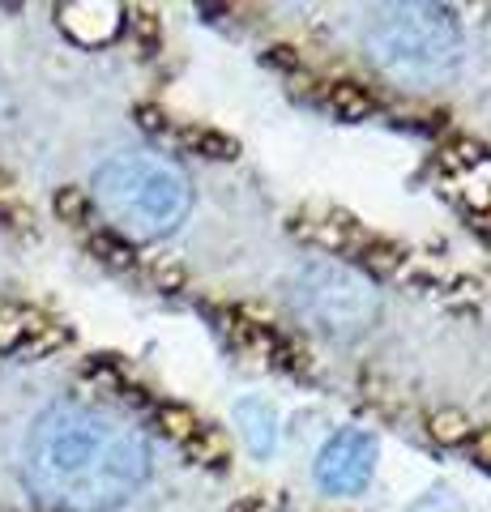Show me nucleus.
<instances>
[{
    "mask_svg": "<svg viewBox=\"0 0 491 512\" xmlns=\"http://www.w3.org/2000/svg\"><path fill=\"white\" fill-rule=\"evenodd\" d=\"M146 436L99 406L60 402L26 436L22 483L47 512H112L146 483Z\"/></svg>",
    "mask_w": 491,
    "mask_h": 512,
    "instance_id": "1",
    "label": "nucleus"
},
{
    "mask_svg": "<svg viewBox=\"0 0 491 512\" xmlns=\"http://www.w3.org/2000/svg\"><path fill=\"white\" fill-rule=\"evenodd\" d=\"M90 201L124 239H163L188 214V180L163 154H120L94 171Z\"/></svg>",
    "mask_w": 491,
    "mask_h": 512,
    "instance_id": "2",
    "label": "nucleus"
},
{
    "mask_svg": "<svg viewBox=\"0 0 491 512\" xmlns=\"http://www.w3.org/2000/svg\"><path fill=\"white\" fill-rule=\"evenodd\" d=\"M363 43L385 73L436 77L453 69L462 30L445 5H389L368 22Z\"/></svg>",
    "mask_w": 491,
    "mask_h": 512,
    "instance_id": "3",
    "label": "nucleus"
},
{
    "mask_svg": "<svg viewBox=\"0 0 491 512\" xmlns=\"http://www.w3.org/2000/svg\"><path fill=\"white\" fill-rule=\"evenodd\" d=\"M291 308L304 316L316 333L346 342L376 325L380 295L359 269L321 256V261H308L291 278Z\"/></svg>",
    "mask_w": 491,
    "mask_h": 512,
    "instance_id": "4",
    "label": "nucleus"
},
{
    "mask_svg": "<svg viewBox=\"0 0 491 512\" xmlns=\"http://www.w3.org/2000/svg\"><path fill=\"white\" fill-rule=\"evenodd\" d=\"M376 466V440L368 431H355L346 427L338 436H329L316 453V483L329 495H355L368 487Z\"/></svg>",
    "mask_w": 491,
    "mask_h": 512,
    "instance_id": "5",
    "label": "nucleus"
},
{
    "mask_svg": "<svg viewBox=\"0 0 491 512\" xmlns=\"http://www.w3.org/2000/svg\"><path fill=\"white\" fill-rule=\"evenodd\" d=\"M60 30L73 39V43H82V47H103V43H112L120 35V26H124V9L112 5V0H77V5H60Z\"/></svg>",
    "mask_w": 491,
    "mask_h": 512,
    "instance_id": "6",
    "label": "nucleus"
},
{
    "mask_svg": "<svg viewBox=\"0 0 491 512\" xmlns=\"http://www.w3.org/2000/svg\"><path fill=\"white\" fill-rule=\"evenodd\" d=\"M235 423L244 427V440L257 457H269L274 453V440H278V427H274V410L257 397H244L240 406H235Z\"/></svg>",
    "mask_w": 491,
    "mask_h": 512,
    "instance_id": "7",
    "label": "nucleus"
},
{
    "mask_svg": "<svg viewBox=\"0 0 491 512\" xmlns=\"http://www.w3.org/2000/svg\"><path fill=\"white\" fill-rule=\"evenodd\" d=\"M47 325L43 316H35L30 308H18V303H0V355H18V350L35 338V333Z\"/></svg>",
    "mask_w": 491,
    "mask_h": 512,
    "instance_id": "8",
    "label": "nucleus"
},
{
    "mask_svg": "<svg viewBox=\"0 0 491 512\" xmlns=\"http://www.w3.org/2000/svg\"><path fill=\"white\" fill-rule=\"evenodd\" d=\"M329 107L342 111V116H351V120H363L372 111V99L363 94V86H351V82H338L334 90H329Z\"/></svg>",
    "mask_w": 491,
    "mask_h": 512,
    "instance_id": "9",
    "label": "nucleus"
},
{
    "mask_svg": "<svg viewBox=\"0 0 491 512\" xmlns=\"http://www.w3.org/2000/svg\"><path fill=\"white\" fill-rule=\"evenodd\" d=\"M466 436H470V419H466V414H457V410L432 414V440H440V444H462Z\"/></svg>",
    "mask_w": 491,
    "mask_h": 512,
    "instance_id": "10",
    "label": "nucleus"
},
{
    "mask_svg": "<svg viewBox=\"0 0 491 512\" xmlns=\"http://www.w3.org/2000/svg\"><path fill=\"white\" fill-rule=\"evenodd\" d=\"M56 214L65 218V222H86L90 197H86L82 188H60V192H56Z\"/></svg>",
    "mask_w": 491,
    "mask_h": 512,
    "instance_id": "11",
    "label": "nucleus"
},
{
    "mask_svg": "<svg viewBox=\"0 0 491 512\" xmlns=\"http://www.w3.org/2000/svg\"><path fill=\"white\" fill-rule=\"evenodd\" d=\"M90 248L103 256L107 265H116V269H124V265H133V252H129V244H124L120 235H94L90 239Z\"/></svg>",
    "mask_w": 491,
    "mask_h": 512,
    "instance_id": "12",
    "label": "nucleus"
},
{
    "mask_svg": "<svg viewBox=\"0 0 491 512\" xmlns=\"http://www.w3.org/2000/svg\"><path fill=\"white\" fill-rule=\"evenodd\" d=\"M158 423H163L167 436H180V440H193V436H197V419H193L188 410L163 406V410H158Z\"/></svg>",
    "mask_w": 491,
    "mask_h": 512,
    "instance_id": "13",
    "label": "nucleus"
},
{
    "mask_svg": "<svg viewBox=\"0 0 491 512\" xmlns=\"http://www.w3.org/2000/svg\"><path fill=\"white\" fill-rule=\"evenodd\" d=\"M406 512H466V508L457 504L449 491H427V495H419V500L410 504Z\"/></svg>",
    "mask_w": 491,
    "mask_h": 512,
    "instance_id": "14",
    "label": "nucleus"
}]
</instances>
